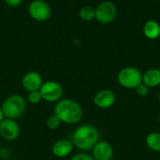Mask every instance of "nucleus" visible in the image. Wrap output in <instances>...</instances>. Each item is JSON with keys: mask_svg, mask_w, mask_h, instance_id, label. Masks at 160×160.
I'll return each instance as SVG.
<instances>
[{"mask_svg": "<svg viewBox=\"0 0 160 160\" xmlns=\"http://www.w3.org/2000/svg\"><path fill=\"white\" fill-rule=\"evenodd\" d=\"M71 142L82 151L92 150L99 142V134L98 129L92 125H82L72 134Z\"/></svg>", "mask_w": 160, "mask_h": 160, "instance_id": "nucleus-1", "label": "nucleus"}, {"mask_svg": "<svg viewBox=\"0 0 160 160\" xmlns=\"http://www.w3.org/2000/svg\"><path fill=\"white\" fill-rule=\"evenodd\" d=\"M54 114L63 123L76 124L82 120L83 112L81 105L77 101L72 99H63L56 104Z\"/></svg>", "mask_w": 160, "mask_h": 160, "instance_id": "nucleus-2", "label": "nucleus"}, {"mask_svg": "<svg viewBox=\"0 0 160 160\" xmlns=\"http://www.w3.org/2000/svg\"><path fill=\"white\" fill-rule=\"evenodd\" d=\"M26 109V103L20 95H12L8 97L2 104V112L4 116L8 119H15L22 116Z\"/></svg>", "mask_w": 160, "mask_h": 160, "instance_id": "nucleus-3", "label": "nucleus"}, {"mask_svg": "<svg viewBox=\"0 0 160 160\" xmlns=\"http://www.w3.org/2000/svg\"><path fill=\"white\" fill-rule=\"evenodd\" d=\"M117 80L123 87L136 89L141 83H142V74L137 68L126 67L119 71Z\"/></svg>", "mask_w": 160, "mask_h": 160, "instance_id": "nucleus-4", "label": "nucleus"}, {"mask_svg": "<svg viewBox=\"0 0 160 160\" xmlns=\"http://www.w3.org/2000/svg\"><path fill=\"white\" fill-rule=\"evenodd\" d=\"M116 12V7L112 2H101L96 8V20L100 23L108 24L115 19Z\"/></svg>", "mask_w": 160, "mask_h": 160, "instance_id": "nucleus-5", "label": "nucleus"}, {"mask_svg": "<svg viewBox=\"0 0 160 160\" xmlns=\"http://www.w3.org/2000/svg\"><path fill=\"white\" fill-rule=\"evenodd\" d=\"M39 91L42 98L51 102L60 99V98L63 95L62 86L58 82L53 81H49L44 82L40 87Z\"/></svg>", "mask_w": 160, "mask_h": 160, "instance_id": "nucleus-6", "label": "nucleus"}, {"mask_svg": "<svg viewBox=\"0 0 160 160\" xmlns=\"http://www.w3.org/2000/svg\"><path fill=\"white\" fill-rule=\"evenodd\" d=\"M28 11L31 17L37 21H46L51 16L50 6L42 0H35L31 2Z\"/></svg>", "mask_w": 160, "mask_h": 160, "instance_id": "nucleus-7", "label": "nucleus"}, {"mask_svg": "<svg viewBox=\"0 0 160 160\" xmlns=\"http://www.w3.org/2000/svg\"><path fill=\"white\" fill-rule=\"evenodd\" d=\"M0 134L6 140H15L20 134V127L15 120L6 118L0 123Z\"/></svg>", "mask_w": 160, "mask_h": 160, "instance_id": "nucleus-8", "label": "nucleus"}, {"mask_svg": "<svg viewBox=\"0 0 160 160\" xmlns=\"http://www.w3.org/2000/svg\"><path fill=\"white\" fill-rule=\"evenodd\" d=\"M94 103L97 107L100 109L111 108L116 100L115 94L109 89H103L98 91L94 97Z\"/></svg>", "mask_w": 160, "mask_h": 160, "instance_id": "nucleus-9", "label": "nucleus"}, {"mask_svg": "<svg viewBox=\"0 0 160 160\" xmlns=\"http://www.w3.org/2000/svg\"><path fill=\"white\" fill-rule=\"evenodd\" d=\"M112 156V146L106 141H99L93 148V158L95 160H111Z\"/></svg>", "mask_w": 160, "mask_h": 160, "instance_id": "nucleus-10", "label": "nucleus"}, {"mask_svg": "<svg viewBox=\"0 0 160 160\" xmlns=\"http://www.w3.org/2000/svg\"><path fill=\"white\" fill-rule=\"evenodd\" d=\"M42 78L39 75V73L31 71L26 73L22 78V85L26 91L33 92L38 91L42 86Z\"/></svg>", "mask_w": 160, "mask_h": 160, "instance_id": "nucleus-11", "label": "nucleus"}, {"mask_svg": "<svg viewBox=\"0 0 160 160\" xmlns=\"http://www.w3.org/2000/svg\"><path fill=\"white\" fill-rule=\"evenodd\" d=\"M73 142L69 140H59L52 145V153L57 158H65L68 156L73 150Z\"/></svg>", "mask_w": 160, "mask_h": 160, "instance_id": "nucleus-12", "label": "nucleus"}, {"mask_svg": "<svg viewBox=\"0 0 160 160\" xmlns=\"http://www.w3.org/2000/svg\"><path fill=\"white\" fill-rule=\"evenodd\" d=\"M142 83L148 87H157L160 85V69H148L144 74H142Z\"/></svg>", "mask_w": 160, "mask_h": 160, "instance_id": "nucleus-13", "label": "nucleus"}, {"mask_svg": "<svg viewBox=\"0 0 160 160\" xmlns=\"http://www.w3.org/2000/svg\"><path fill=\"white\" fill-rule=\"evenodd\" d=\"M143 34L149 39H157L160 36V24L154 20L147 21L143 25Z\"/></svg>", "mask_w": 160, "mask_h": 160, "instance_id": "nucleus-14", "label": "nucleus"}, {"mask_svg": "<svg viewBox=\"0 0 160 160\" xmlns=\"http://www.w3.org/2000/svg\"><path fill=\"white\" fill-rule=\"evenodd\" d=\"M146 145L155 152H160V132H151L145 139Z\"/></svg>", "mask_w": 160, "mask_h": 160, "instance_id": "nucleus-15", "label": "nucleus"}, {"mask_svg": "<svg viewBox=\"0 0 160 160\" xmlns=\"http://www.w3.org/2000/svg\"><path fill=\"white\" fill-rule=\"evenodd\" d=\"M80 18L85 22H90L96 19V9L91 6H84L80 9Z\"/></svg>", "mask_w": 160, "mask_h": 160, "instance_id": "nucleus-16", "label": "nucleus"}, {"mask_svg": "<svg viewBox=\"0 0 160 160\" xmlns=\"http://www.w3.org/2000/svg\"><path fill=\"white\" fill-rule=\"evenodd\" d=\"M60 124H61V121H60V119L55 114L51 115L48 118V120H47V125H48V127L51 129H56V128H58L59 126H60Z\"/></svg>", "mask_w": 160, "mask_h": 160, "instance_id": "nucleus-17", "label": "nucleus"}, {"mask_svg": "<svg viewBox=\"0 0 160 160\" xmlns=\"http://www.w3.org/2000/svg\"><path fill=\"white\" fill-rule=\"evenodd\" d=\"M41 98H42V97H41V94H40L39 90L30 92L29 95H28V100L31 103H38V102H39V100Z\"/></svg>", "mask_w": 160, "mask_h": 160, "instance_id": "nucleus-18", "label": "nucleus"}, {"mask_svg": "<svg viewBox=\"0 0 160 160\" xmlns=\"http://www.w3.org/2000/svg\"><path fill=\"white\" fill-rule=\"evenodd\" d=\"M136 93L141 96V97H145L149 93V87L146 86L144 83H141L137 88H136Z\"/></svg>", "mask_w": 160, "mask_h": 160, "instance_id": "nucleus-19", "label": "nucleus"}, {"mask_svg": "<svg viewBox=\"0 0 160 160\" xmlns=\"http://www.w3.org/2000/svg\"><path fill=\"white\" fill-rule=\"evenodd\" d=\"M71 160H95L94 158L88 154H84V153H81V154H77L75 155Z\"/></svg>", "mask_w": 160, "mask_h": 160, "instance_id": "nucleus-20", "label": "nucleus"}, {"mask_svg": "<svg viewBox=\"0 0 160 160\" xmlns=\"http://www.w3.org/2000/svg\"><path fill=\"white\" fill-rule=\"evenodd\" d=\"M22 3V0H6V4H8L10 7H17Z\"/></svg>", "mask_w": 160, "mask_h": 160, "instance_id": "nucleus-21", "label": "nucleus"}, {"mask_svg": "<svg viewBox=\"0 0 160 160\" xmlns=\"http://www.w3.org/2000/svg\"><path fill=\"white\" fill-rule=\"evenodd\" d=\"M3 118H4V113H3L2 110L0 109V123H1V122H2V121L4 120Z\"/></svg>", "mask_w": 160, "mask_h": 160, "instance_id": "nucleus-22", "label": "nucleus"}]
</instances>
